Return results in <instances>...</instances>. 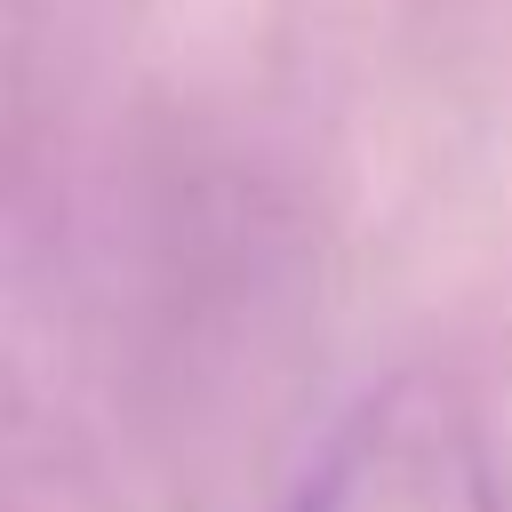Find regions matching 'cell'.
<instances>
[{
  "mask_svg": "<svg viewBox=\"0 0 512 512\" xmlns=\"http://www.w3.org/2000/svg\"><path fill=\"white\" fill-rule=\"evenodd\" d=\"M288 512H504V480L472 400L432 368H400L328 424Z\"/></svg>",
  "mask_w": 512,
  "mask_h": 512,
  "instance_id": "obj_1",
  "label": "cell"
}]
</instances>
